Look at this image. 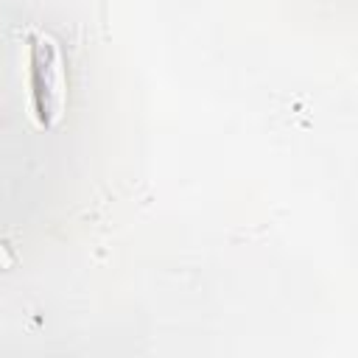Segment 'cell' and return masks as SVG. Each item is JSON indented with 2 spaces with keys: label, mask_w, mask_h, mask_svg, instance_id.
Listing matches in <instances>:
<instances>
[{
  "label": "cell",
  "mask_w": 358,
  "mask_h": 358,
  "mask_svg": "<svg viewBox=\"0 0 358 358\" xmlns=\"http://www.w3.org/2000/svg\"><path fill=\"white\" fill-rule=\"evenodd\" d=\"M31 95L39 126L50 129L67 109V70L59 42L48 31L31 34Z\"/></svg>",
  "instance_id": "1"
}]
</instances>
